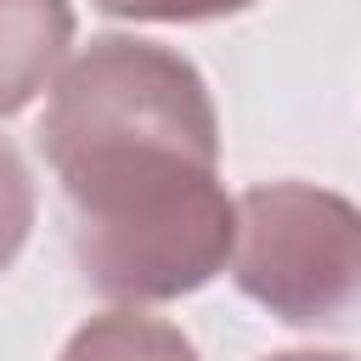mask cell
Returning a JSON list of instances; mask_svg holds the SVG:
<instances>
[{
	"mask_svg": "<svg viewBox=\"0 0 361 361\" xmlns=\"http://www.w3.org/2000/svg\"><path fill=\"white\" fill-rule=\"evenodd\" d=\"M265 361H355V355L350 350H276Z\"/></svg>",
	"mask_w": 361,
	"mask_h": 361,
	"instance_id": "52a82bcc",
	"label": "cell"
},
{
	"mask_svg": "<svg viewBox=\"0 0 361 361\" xmlns=\"http://www.w3.org/2000/svg\"><path fill=\"white\" fill-rule=\"evenodd\" d=\"M28 231H34V175H28L23 152L0 135V271H11Z\"/></svg>",
	"mask_w": 361,
	"mask_h": 361,
	"instance_id": "5b68a950",
	"label": "cell"
},
{
	"mask_svg": "<svg viewBox=\"0 0 361 361\" xmlns=\"http://www.w3.org/2000/svg\"><path fill=\"white\" fill-rule=\"evenodd\" d=\"M39 152L73 209V259L90 293L135 310L226 271L220 118L180 51L135 34L90 39L51 85Z\"/></svg>",
	"mask_w": 361,
	"mask_h": 361,
	"instance_id": "6da1fadb",
	"label": "cell"
},
{
	"mask_svg": "<svg viewBox=\"0 0 361 361\" xmlns=\"http://www.w3.org/2000/svg\"><path fill=\"white\" fill-rule=\"evenodd\" d=\"M56 361H197L192 338L164 322V316H141V310H102L90 316Z\"/></svg>",
	"mask_w": 361,
	"mask_h": 361,
	"instance_id": "277c9868",
	"label": "cell"
},
{
	"mask_svg": "<svg viewBox=\"0 0 361 361\" xmlns=\"http://www.w3.org/2000/svg\"><path fill=\"white\" fill-rule=\"evenodd\" d=\"M73 6L68 0H0V118L23 113L68 62Z\"/></svg>",
	"mask_w": 361,
	"mask_h": 361,
	"instance_id": "3957f363",
	"label": "cell"
},
{
	"mask_svg": "<svg viewBox=\"0 0 361 361\" xmlns=\"http://www.w3.org/2000/svg\"><path fill=\"white\" fill-rule=\"evenodd\" d=\"M231 282L288 327H338L361 293L355 203L310 180L231 197Z\"/></svg>",
	"mask_w": 361,
	"mask_h": 361,
	"instance_id": "7a4b0ae2",
	"label": "cell"
},
{
	"mask_svg": "<svg viewBox=\"0 0 361 361\" xmlns=\"http://www.w3.org/2000/svg\"><path fill=\"white\" fill-rule=\"evenodd\" d=\"M107 17H130V23H214V17H237L259 0H90Z\"/></svg>",
	"mask_w": 361,
	"mask_h": 361,
	"instance_id": "8992f818",
	"label": "cell"
}]
</instances>
